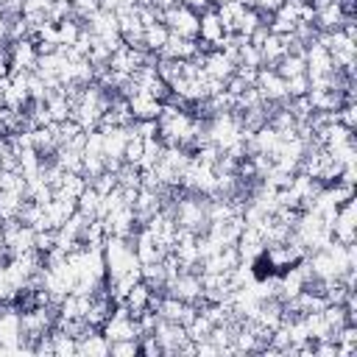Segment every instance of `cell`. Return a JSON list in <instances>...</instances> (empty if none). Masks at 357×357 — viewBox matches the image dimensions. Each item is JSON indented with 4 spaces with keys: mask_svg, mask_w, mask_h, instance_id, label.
<instances>
[{
    "mask_svg": "<svg viewBox=\"0 0 357 357\" xmlns=\"http://www.w3.org/2000/svg\"><path fill=\"white\" fill-rule=\"evenodd\" d=\"M162 23L178 34V37H185V40H198V14L193 9H187L185 3H178L168 12H162Z\"/></svg>",
    "mask_w": 357,
    "mask_h": 357,
    "instance_id": "1",
    "label": "cell"
},
{
    "mask_svg": "<svg viewBox=\"0 0 357 357\" xmlns=\"http://www.w3.org/2000/svg\"><path fill=\"white\" fill-rule=\"evenodd\" d=\"M263 95V101H271V103H282L288 101V87H285V79L276 73L274 67H260L257 73V84H254Z\"/></svg>",
    "mask_w": 357,
    "mask_h": 357,
    "instance_id": "2",
    "label": "cell"
},
{
    "mask_svg": "<svg viewBox=\"0 0 357 357\" xmlns=\"http://www.w3.org/2000/svg\"><path fill=\"white\" fill-rule=\"evenodd\" d=\"M37 45L34 40H17L9 45V67L12 70H20V73H31L37 67Z\"/></svg>",
    "mask_w": 357,
    "mask_h": 357,
    "instance_id": "3",
    "label": "cell"
},
{
    "mask_svg": "<svg viewBox=\"0 0 357 357\" xmlns=\"http://www.w3.org/2000/svg\"><path fill=\"white\" fill-rule=\"evenodd\" d=\"M224 34H226V31H224V25H221V17H218L215 6H209V9H204V12L198 14V40L209 42L212 48L218 51Z\"/></svg>",
    "mask_w": 357,
    "mask_h": 357,
    "instance_id": "4",
    "label": "cell"
},
{
    "mask_svg": "<svg viewBox=\"0 0 357 357\" xmlns=\"http://www.w3.org/2000/svg\"><path fill=\"white\" fill-rule=\"evenodd\" d=\"M129 109H131L134 120H157L162 112V103L157 98H151L148 92H134L129 98Z\"/></svg>",
    "mask_w": 357,
    "mask_h": 357,
    "instance_id": "5",
    "label": "cell"
},
{
    "mask_svg": "<svg viewBox=\"0 0 357 357\" xmlns=\"http://www.w3.org/2000/svg\"><path fill=\"white\" fill-rule=\"evenodd\" d=\"M235 62L226 56V53H221V51H212V53H207L204 56V73L207 76H212V79H229L232 73H235Z\"/></svg>",
    "mask_w": 357,
    "mask_h": 357,
    "instance_id": "6",
    "label": "cell"
},
{
    "mask_svg": "<svg viewBox=\"0 0 357 357\" xmlns=\"http://www.w3.org/2000/svg\"><path fill=\"white\" fill-rule=\"evenodd\" d=\"M151 296H154V291L148 288L146 282L140 279V282L134 285V288L129 291V296H126V302H123V304H126V307H129V313L137 318L142 310H148V307H151Z\"/></svg>",
    "mask_w": 357,
    "mask_h": 357,
    "instance_id": "7",
    "label": "cell"
},
{
    "mask_svg": "<svg viewBox=\"0 0 357 357\" xmlns=\"http://www.w3.org/2000/svg\"><path fill=\"white\" fill-rule=\"evenodd\" d=\"M343 17H346V14L341 12V6H338V3H330V6H324V9L315 12L313 25H315L318 31H338L341 23H343Z\"/></svg>",
    "mask_w": 357,
    "mask_h": 357,
    "instance_id": "8",
    "label": "cell"
},
{
    "mask_svg": "<svg viewBox=\"0 0 357 357\" xmlns=\"http://www.w3.org/2000/svg\"><path fill=\"white\" fill-rule=\"evenodd\" d=\"M274 70L282 76V79H293V76H302V73H307V62H304V56H293V53H285L276 64H274Z\"/></svg>",
    "mask_w": 357,
    "mask_h": 357,
    "instance_id": "9",
    "label": "cell"
},
{
    "mask_svg": "<svg viewBox=\"0 0 357 357\" xmlns=\"http://www.w3.org/2000/svg\"><path fill=\"white\" fill-rule=\"evenodd\" d=\"M101 193L95 190V187H84L81 190V196L76 198V209L81 212V215H87V218H98V209H101Z\"/></svg>",
    "mask_w": 357,
    "mask_h": 357,
    "instance_id": "10",
    "label": "cell"
},
{
    "mask_svg": "<svg viewBox=\"0 0 357 357\" xmlns=\"http://www.w3.org/2000/svg\"><path fill=\"white\" fill-rule=\"evenodd\" d=\"M168 37H170V28H168L165 23H154V25L146 28V48H148L151 53H159V51L165 48Z\"/></svg>",
    "mask_w": 357,
    "mask_h": 357,
    "instance_id": "11",
    "label": "cell"
},
{
    "mask_svg": "<svg viewBox=\"0 0 357 357\" xmlns=\"http://www.w3.org/2000/svg\"><path fill=\"white\" fill-rule=\"evenodd\" d=\"M81 20H76V17H67V20H62L59 25H56V34H59V45H73L79 37H81Z\"/></svg>",
    "mask_w": 357,
    "mask_h": 357,
    "instance_id": "12",
    "label": "cell"
},
{
    "mask_svg": "<svg viewBox=\"0 0 357 357\" xmlns=\"http://www.w3.org/2000/svg\"><path fill=\"white\" fill-rule=\"evenodd\" d=\"M48 23H53V25H59L62 20H67V17H73V3L70 0H53L51 3V9H48Z\"/></svg>",
    "mask_w": 357,
    "mask_h": 357,
    "instance_id": "13",
    "label": "cell"
},
{
    "mask_svg": "<svg viewBox=\"0 0 357 357\" xmlns=\"http://www.w3.org/2000/svg\"><path fill=\"white\" fill-rule=\"evenodd\" d=\"M90 187H95L101 196H106V193H112V190L118 187V176H115L112 170H103V173H98L95 178H90Z\"/></svg>",
    "mask_w": 357,
    "mask_h": 357,
    "instance_id": "14",
    "label": "cell"
},
{
    "mask_svg": "<svg viewBox=\"0 0 357 357\" xmlns=\"http://www.w3.org/2000/svg\"><path fill=\"white\" fill-rule=\"evenodd\" d=\"M285 87H288V98H302V95L310 92V79H307V73L293 76V79H285Z\"/></svg>",
    "mask_w": 357,
    "mask_h": 357,
    "instance_id": "15",
    "label": "cell"
},
{
    "mask_svg": "<svg viewBox=\"0 0 357 357\" xmlns=\"http://www.w3.org/2000/svg\"><path fill=\"white\" fill-rule=\"evenodd\" d=\"M109 354H115V357H134V354H140V341H112L109 343Z\"/></svg>",
    "mask_w": 357,
    "mask_h": 357,
    "instance_id": "16",
    "label": "cell"
},
{
    "mask_svg": "<svg viewBox=\"0 0 357 357\" xmlns=\"http://www.w3.org/2000/svg\"><path fill=\"white\" fill-rule=\"evenodd\" d=\"M335 120H338L341 126H346V129L354 131V123H357V106H354V103H343L341 109L335 112Z\"/></svg>",
    "mask_w": 357,
    "mask_h": 357,
    "instance_id": "17",
    "label": "cell"
},
{
    "mask_svg": "<svg viewBox=\"0 0 357 357\" xmlns=\"http://www.w3.org/2000/svg\"><path fill=\"white\" fill-rule=\"evenodd\" d=\"M140 354H148V357H157V354H162V346H159V341H157L154 335H142V338H140Z\"/></svg>",
    "mask_w": 357,
    "mask_h": 357,
    "instance_id": "18",
    "label": "cell"
},
{
    "mask_svg": "<svg viewBox=\"0 0 357 357\" xmlns=\"http://www.w3.org/2000/svg\"><path fill=\"white\" fill-rule=\"evenodd\" d=\"M37 45V56H53L59 51V42H34Z\"/></svg>",
    "mask_w": 357,
    "mask_h": 357,
    "instance_id": "19",
    "label": "cell"
},
{
    "mask_svg": "<svg viewBox=\"0 0 357 357\" xmlns=\"http://www.w3.org/2000/svg\"><path fill=\"white\" fill-rule=\"evenodd\" d=\"M178 3H185V6H187V9H193L196 14H201L204 9H209V6H212L209 0H178Z\"/></svg>",
    "mask_w": 357,
    "mask_h": 357,
    "instance_id": "20",
    "label": "cell"
},
{
    "mask_svg": "<svg viewBox=\"0 0 357 357\" xmlns=\"http://www.w3.org/2000/svg\"><path fill=\"white\" fill-rule=\"evenodd\" d=\"M151 3H154V9H159V12H168V9L178 6V0H151Z\"/></svg>",
    "mask_w": 357,
    "mask_h": 357,
    "instance_id": "21",
    "label": "cell"
},
{
    "mask_svg": "<svg viewBox=\"0 0 357 357\" xmlns=\"http://www.w3.org/2000/svg\"><path fill=\"white\" fill-rule=\"evenodd\" d=\"M9 73H12L9 62H0V81H3V79H9Z\"/></svg>",
    "mask_w": 357,
    "mask_h": 357,
    "instance_id": "22",
    "label": "cell"
},
{
    "mask_svg": "<svg viewBox=\"0 0 357 357\" xmlns=\"http://www.w3.org/2000/svg\"><path fill=\"white\" fill-rule=\"evenodd\" d=\"M237 3H240V6H246V9H248V6H254V0H237Z\"/></svg>",
    "mask_w": 357,
    "mask_h": 357,
    "instance_id": "23",
    "label": "cell"
},
{
    "mask_svg": "<svg viewBox=\"0 0 357 357\" xmlns=\"http://www.w3.org/2000/svg\"><path fill=\"white\" fill-rule=\"evenodd\" d=\"M212 6H221V3H229V0H209Z\"/></svg>",
    "mask_w": 357,
    "mask_h": 357,
    "instance_id": "24",
    "label": "cell"
},
{
    "mask_svg": "<svg viewBox=\"0 0 357 357\" xmlns=\"http://www.w3.org/2000/svg\"><path fill=\"white\" fill-rule=\"evenodd\" d=\"M335 3H338V0H335Z\"/></svg>",
    "mask_w": 357,
    "mask_h": 357,
    "instance_id": "25",
    "label": "cell"
}]
</instances>
